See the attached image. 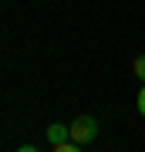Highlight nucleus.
I'll return each mask as SVG.
<instances>
[{"instance_id":"3","label":"nucleus","mask_w":145,"mask_h":152,"mask_svg":"<svg viewBox=\"0 0 145 152\" xmlns=\"http://www.w3.org/2000/svg\"><path fill=\"white\" fill-rule=\"evenodd\" d=\"M132 71H135V78H142V85H145V54L132 61Z\"/></svg>"},{"instance_id":"4","label":"nucleus","mask_w":145,"mask_h":152,"mask_svg":"<svg viewBox=\"0 0 145 152\" xmlns=\"http://www.w3.org/2000/svg\"><path fill=\"white\" fill-rule=\"evenodd\" d=\"M54 152H81L78 142H61V145H54Z\"/></svg>"},{"instance_id":"5","label":"nucleus","mask_w":145,"mask_h":152,"mask_svg":"<svg viewBox=\"0 0 145 152\" xmlns=\"http://www.w3.org/2000/svg\"><path fill=\"white\" fill-rule=\"evenodd\" d=\"M138 112L145 115V85H142V91H138Z\"/></svg>"},{"instance_id":"6","label":"nucleus","mask_w":145,"mask_h":152,"mask_svg":"<svg viewBox=\"0 0 145 152\" xmlns=\"http://www.w3.org/2000/svg\"><path fill=\"white\" fill-rule=\"evenodd\" d=\"M17 152H37V149H34V145H20V149H17Z\"/></svg>"},{"instance_id":"2","label":"nucleus","mask_w":145,"mask_h":152,"mask_svg":"<svg viewBox=\"0 0 145 152\" xmlns=\"http://www.w3.org/2000/svg\"><path fill=\"white\" fill-rule=\"evenodd\" d=\"M47 139H51V145H61V142H68L71 139V129H64V125H47Z\"/></svg>"},{"instance_id":"1","label":"nucleus","mask_w":145,"mask_h":152,"mask_svg":"<svg viewBox=\"0 0 145 152\" xmlns=\"http://www.w3.org/2000/svg\"><path fill=\"white\" fill-rule=\"evenodd\" d=\"M68 129H71V142H91L98 135V122L91 118V115H78Z\"/></svg>"}]
</instances>
